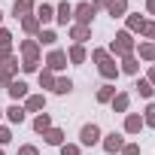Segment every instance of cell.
Instances as JSON below:
<instances>
[{
    "label": "cell",
    "instance_id": "obj_43",
    "mask_svg": "<svg viewBox=\"0 0 155 155\" xmlns=\"http://www.w3.org/2000/svg\"><path fill=\"white\" fill-rule=\"evenodd\" d=\"M0 116H3V110H0Z\"/></svg>",
    "mask_w": 155,
    "mask_h": 155
},
{
    "label": "cell",
    "instance_id": "obj_12",
    "mask_svg": "<svg viewBox=\"0 0 155 155\" xmlns=\"http://www.w3.org/2000/svg\"><path fill=\"white\" fill-rule=\"evenodd\" d=\"M55 18H58V25H67V21L73 18V6H70V3H61V6H58V15H55Z\"/></svg>",
    "mask_w": 155,
    "mask_h": 155
},
{
    "label": "cell",
    "instance_id": "obj_36",
    "mask_svg": "<svg viewBox=\"0 0 155 155\" xmlns=\"http://www.w3.org/2000/svg\"><path fill=\"white\" fill-rule=\"evenodd\" d=\"M122 155H140V149L131 143V146H122Z\"/></svg>",
    "mask_w": 155,
    "mask_h": 155
},
{
    "label": "cell",
    "instance_id": "obj_15",
    "mask_svg": "<svg viewBox=\"0 0 155 155\" xmlns=\"http://www.w3.org/2000/svg\"><path fill=\"white\" fill-rule=\"evenodd\" d=\"M6 116H9V122H15V125H21V122H25V110H21L18 104H12V107L6 110Z\"/></svg>",
    "mask_w": 155,
    "mask_h": 155
},
{
    "label": "cell",
    "instance_id": "obj_9",
    "mask_svg": "<svg viewBox=\"0 0 155 155\" xmlns=\"http://www.w3.org/2000/svg\"><path fill=\"white\" fill-rule=\"evenodd\" d=\"M43 137H46V143H52V146H61V143H64V131H58V128L43 131Z\"/></svg>",
    "mask_w": 155,
    "mask_h": 155
},
{
    "label": "cell",
    "instance_id": "obj_8",
    "mask_svg": "<svg viewBox=\"0 0 155 155\" xmlns=\"http://www.w3.org/2000/svg\"><path fill=\"white\" fill-rule=\"evenodd\" d=\"M122 146H125V140H122L119 134H110V137L104 140V149H107L110 155H113V152H122Z\"/></svg>",
    "mask_w": 155,
    "mask_h": 155
},
{
    "label": "cell",
    "instance_id": "obj_35",
    "mask_svg": "<svg viewBox=\"0 0 155 155\" xmlns=\"http://www.w3.org/2000/svg\"><path fill=\"white\" fill-rule=\"evenodd\" d=\"M12 58V49L9 46H0V61H9Z\"/></svg>",
    "mask_w": 155,
    "mask_h": 155
},
{
    "label": "cell",
    "instance_id": "obj_23",
    "mask_svg": "<svg viewBox=\"0 0 155 155\" xmlns=\"http://www.w3.org/2000/svg\"><path fill=\"white\" fill-rule=\"evenodd\" d=\"M113 97H116V88H113V85H104V88L97 91V101H101V104H107V101H113Z\"/></svg>",
    "mask_w": 155,
    "mask_h": 155
},
{
    "label": "cell",
    "instance_id": "obj_16",
    "mask_svg": "<svg viewBox=\"0 0 155 155\" xmlns=\"http://www.w3.org/2000/svg\"><path fill=\"white\" fill-rule=\"evenodd\" d=\"M34 128H37L40 134H43V131H49V128H52V119H49V113H40V116L34 119Z\"/></svg>",
    "mask_w": 155,
    "mask_h": 155
},
{
    "label": "cell",
    "instance_id": "obj_17",
    "mask_svg": "<svg viewBox=\"0 0 155 155\" xmlns=\"http://www.w3.org/2000/svg\"><path fill=\"white\" fill-rule=\"evenodd\" d=\"M140 128H143V119H140V116H128V119H125V131H128V134H137Z\"/></svg>",
    "mask_w": 155,
    "mask_h": 155
},
{
    "label": "cell",
    "instance_id": "obj_21",
    "mask_svg": "<svg viewBox=\"0 0 155 155\" xmlns=\"http://www.w3.org/2000/svg\"><path fill=\"white\" fill-rule=\"evenodd\" d=\"M21 28H25L28 34H37V28H40V21H37V15H25V18H21Z\"/></svg>",
    "mask_w": 155,
    "mask_h": 155
},
{
    "label": "cell",
    "instance_id": "obj_20",
    "mask_svg": "<svg viewBox=\"0 0 155 155\" xmlns=\"http://www.w3.org/2000/svg\"><path fill=\"white\" fill-rule=\"evenodd\" d=\"M67 58H70L73 64H82V61H85V49H82V46H73V49L67 52Z\"/></svg>",
    "mask_w": 155,
    "mask_h": 155
},
{
    "label": "cell",
    "instance_id": "obj_4",
    "mask_svg": "<svg viewBox=\"0 0 155 155\" xmlns=\"http://www.w3.org/2000/svg\"><path fill=\"white\" fill-rule=\"evenodd\" d=\"M79 140H82V146H94V143H101V128L91 122V125H85L82 131H79Z\"/></svg>",
    "mask_w": 155,
    "mask_h": 155
},
{
    "label": "cell",
    "instance_id": "obj_3",
    "mask_svg": "<svg viewBox=\"0 0 155 155\" xmlns=\"http://www.w3.org/2000/svg\"><path fill=\"white\" fill-rule=\"evenodd\" d=\"M73 15H76V25L88 28L91 18H94V6H91V3H79V6H73Z\"/></svg>",
    "mask_w": 155,
    "mask_h": 155
},
{
    "label": "cell",
    "instance_id": "obj_10",
    "mask_svg": "<svg viewBox=\"0 0 155 155\" xmlns=\"http://www.w3.org/2000/svg\"><path fill=\"white\" fill-rule=\"evenodd\" d=\"M70 37L76 40V46H82V43L88 40V28H82V25H73V28H70Z\"/></svg>",
    "mask_w": 155,
    "mask_h": 155
},
{
    "label": "cell",
    "instance_id": "obj_29",
    "mask_svg": "<svg viewBox=\"0 0 155 155\" xmlns=\"http://www.w3.org/2000/svg\"><path fill=\"white\" fill-rule=\"evenodd\" d=\"M143 125L155 128V104H149V107H146V116H143Z\"/></svg>",
    "mask_w": 155,
    "mask_h": 155
},
{
    "label": "cell",
    "instance_id": "obj_34",
    "mask_svg": "<svg viewBox=\"0 0 155 155\" xmlns=\"http://www.w3.org/2000/svg\"><path fill=\"white\" fill-rule=\"evenodd\" d=\"M9 43H12V34L0 28V46H9Z\"/></svg>",
    "mask_w": 155,
    "mask_h": 155
},
{
    "label": "cell",
    "instance_id": "obj_41",
    "mask_svg": "<svg viewBox=\"0 0 155 155\" xmlns=\"http://www.w3.org/2000/svg\"><path fill=\"white\" fill-rule=\"evenodd\" d=\"M97 6H110V0H97Z\"/></svg>",
    "mask_w": 155,
    "mask_h": 155
},
{
    "label": "cell",
    "instance_id": "obj_19",
    "mask_svg": "<svg viewBox=\"0 0 155 155\" xmlns=\"http://www.w3.org/2000/svg\"><path fill=\"white\" fill-rule=\"evenodd\" d=\"M43 107H46V97H43V94H31V97H28V110H31V113H37V110H43Z\"/></svg>",
    "mask_w": 155,
    "mask_h": 155
},
{
    "label": "cell",
    "instance_id": "obj_13",
    "mask_svg": "<svg viewBox=\"0 0 155 155\" xmlns=\"http://www.w3.org/2000/svg\"><path fill=\"white\" fill-rule=\"evenodd\" d=\"M125 9H128V0H110V15L113 18L125 15Z\"/></svg>",
    "mask_w": 155,
    "mask_h": 155
},
{
    "label": "cell",
    "instance_id": "obj_39",
    "mask_svg": "<svg viewBox=\"0 0 155 155\" xmlns=\"http://www.w3.org/2000/svg\"><path fill=\"white\" fill-rule=\"evenodd\" d=\"M146 9H149V12L155 15V0H146Z\"/></svg>",
    "mask_w": 155,
    "mask_h": 155
},
{
    "label": "cell",
    "instance_id": "obj_11",
    "mask_svg": "<svg viewBox=\"0 0 155 155\" xmlns=\"http://www.w3.org/2000/svg\"><path fill=\"white\" fill-rule=\"evenodd\" d=\"M31 9H34V0H15V6H12V12H15V18H18V15L25 18V15H28Z\"/></svg>",
    "mask_w": 155,
    "mask_h": 155
},
{
    "label": "cell",
    "instance_id": "obj_37",
    "mask_svg": "<svg viewBox=\"0 0 155 155\" xmlns=\"http://www.w3.org/2000/svg\"><path fill=\"white\" fill-rule=\"evenodd\" d=\"M12 140V134H9V128H0V143H9Z\"/></svg>",
    "mask_w": 155,
    "mask_h": 155
},
{
    "label": "cell",
    "instance_id": "obj_26",
    "mask_svg": "<svg viewBox=\"0 0 155 155\" xmlns=\"http://www.w3.org/2000/svg\"><path fill=\"white\" fill-rule=\"evenodd\" d=\"M113 110L125 113V110H128V94H116V97H113Z\"/></svg>",
    "mask_w": 155,
    "mask_h": 155
},
{
    "label": "cell",
    "instance_id": "obj_30",
    "mask_svg": "<svg viewBox=\"0 0 155 155\" xmlns=\"http://www.w3.org/2000/svg\"><path fill=\"white\" fill-rule=\"evenodd\" d=\"M137 91H140L143 97H152V85H149V79H140V82H137Z\"/></svg>",
    "mask_w": 155,
    "mask_h": 155
},
{
    "label": "cell",
    "instance_id": "obj_27",
    "mask_svg": "<svg viewBox=\"0 0 155 155\" xmlns=\"http://www.w3.org/2000/svg\"><path fill=\"white\" fill-rule=\"evenodd\" d=\"M52 18H55V15H52V6H46V3H43V6H40V12H37V21H52Z\"/></svg>",
    "mask_w": 155,
    "mask_h": 155
},
{
    "label": "cell",
    "instance_id": "obj_18",
    "mask_svg": "<svg viewBox=\"0 0 155 155\" xmlns=\"http://www.w3.org/2000/svg\"><path fill=\"white\" fill-rule=\"evenodd\" d=\"M122 70H125V73H131V76H134V73H137V70H140V64H137V58H134V55H125V61H122Z\"/></svg>",
    "mask_w": 155,
    "mask_h": 155
},
{
    "label": "cell",
    "instance_id": "obj_22",
    "mask_svg": "<svg viewBox=\"0 0 155 155\" xmlns=\"http://www.w3.org/2000/svg\"><path fill=\"white\" fill-rule=\"evenodd\" d=\"M55 91H58V94H70V91H73V82H70V79H55Z\"/></svg>",
    "mask_w": 155,
    "mask_h": 155
},
{
    "label": "cell",
    "instance_id": "obj_1",
    "mask_svg": "<svg viewBox=\"0 0 155 155\" xmlns=\"http://www.w3.org/2000/svg\"><path fill=\"white\" fill-rule=\"evenodd\" d=\"M91 58H94V61L101 64V73L107 76V79H116L119 67H116V61H113V58H110V55H107L104 49H94V52H91Z\"/></svg>",
    "mask_w": 155,
    "mask_h": 155
},
{
    "label": "cell",
    "instance_id": "obj_2",
    "mask_svg": "<svg viewBox=\"0 0 155 155\" xmlns=\"http://www.w3.org/2000/svg\"><path fill=\"white\" fill-rule=\"evenodd\" d=\"M131 49H134V40H131V34H128V31L116 34V40H113V52H116V55H131Z\"/></svg>",
    "mask_w": 155,
    "mask_h": 155
},
{
    "label": "cell",
    "instance_id": "obj_40",
    "mask_svg": "<svg viewBox=\"0 0 155 155\" xmlns=\"http://www.w3.org/2000/svg\"><path fill=\"white\" fill-rule=\"evenodd\" d=\"M149 85H155V67L149 70Z\"/></svg>",
    "mask_w": 155,
    "mask_h": 155
},
{
    "label": "cell",
    "instance_id": "obj_31",
    "mask_svg": "<svg viewBox=\"0 0 155 155\" xmlns=\"http://www.w3.org/2000/svg\"><path fill=\"white\" fill-rule=\"evenodd\" d=\"M55 40H58V37H55V34H52V31H43V34H40V40H37V43H43V46H52V43H55Z\"/></svg>",
    "mask_w": 155,
    "mask_h": 155
},
{
    "label": "cell",
    "instance_id": "obj_28",
    "mask_svg": "<svg viewBox=\"0 0 155 155\" xmlns=\"http://www.w3.org/2000/svg\"><path fill=\"white\" fill-rule=\"evenodd\" d=\"M143 25H146L143 15H128V28H131V31H143Z\"/></svg>",
    "mask_w": 155,
    "mask_h": 155
},
{
    "label": "cell",
    "instance_id": "obj_14",
    "mask_svg": "<svg viewBox=\"0 0 155 155\" xmlns=\"http://www.w3.org/2000/svg\"><path fill=\"white\" fill-rule=\"evenodd\" d=\"M28 94V85L25 82H9V97L12 101H18V97H25Z\"/></svg>",
    "mask_w": 155,
    "mask_h": 155
},
{
    "label": "cell",
    "instance_id": "obj_6",
    "mask_svg": "<svg viewBox=\"0 0 155 155\" xmlns=\"http://www.w3.org/2000/svg\"><path fill=\"white\" fill-rule=\"evenodd\" d=\"M46 64H49V70H64V67H67V52L55 49V52L49 55V61H46Z\"/></svg>",
    "mask_w": 155,
    "mask_h": 155
},
{
    "label": "cell",
    "instance_id": "obj_7",
    "mask_svg": "<svg viewBox=\"0 0 155 155\" xmlns=\"http://www.w3.org/2000/svg\"><path fill=\"white\" fill-rule=\"evenodd\" d=\"M15 67H18V61H15V58H9L3 67H0V82H3V85H6V82H12V73H15Z\"/></svg>",
    "mask_w": 155,
    "mask_h": 155
},
{
    "label": "cell",
    "instance_id": "obj_42",
    "mask_svg": "<svg viewBox=\"0 0 155 155\" xmlns=\"http://www.w3.org/2000/svg\"><path fill=\"white\" fill-rule=\"evenodd\" d=\"M0 21H3V12H0Z\"/></svg>",
    "mask_w": 155,
    "mask_h": 155
},
{
    "label": "cell",
    "instance_id": "obj_38",
    "mask_svg": "<svg viewBox=\"0 0 155 155\" xmlns=\"http://www.w3.org/2000/svg\"><path fill=\"white\" fill-rule=\"evenodd\" d=\"M18 155H37V146H21Z\"/></svg>",
    "mask_w": 155,
    "mask_h": 155
},
{
    "label": "cell",
    "instance_id": "obj_5",
    "mask_svg": "<svg viewBox=\"0 0 155 155\" xmlns=\"http://www.w3.org/2000/svg\"><path fill=\"white\" fill-rule=\"evenodd\" d=\"M21 52H25V61H28V64H37L40 43H37V40H25V43H21Z\"/></svg>",
    "mask_w": 155,
    "mask_h": 155
},
{
    "label": "cell",
    "instance_id": "obj_44",
    "mask_svg": "<svg viewBox=\"0 0 155 155\" xmlns=\"http://www.w3.org/2000/svg\"><path fill=\"white\" fill-rule=\"evenodd\" d=\"M0 155H3V152H0Z\"/></svg>",
    "mask_w": 155,
    "mask_h": 155
},
{
    "label": "cell",
    "instance_id": "obj_32",
    "mask_svg": "<svg viewBox=\"0 0 155 155\" xmlns=\"http://www.w3.org/2000/svg\"><path fill=\"white\" fill-rule=\"evenodd\" d=\"M61 155H79V146H67V143H61Z\"/></svg>",
    "mask_w": 155,
    "mask_h": 155
},
{
    "label": "cell",
    "instance_id": "obj_33",
    "mask_svg": "<svg viewBox=\"0 0 155 155\" xmlns=\"http://www.w3.org/2000/svg\"><path fill=\"white\" fill-rule=\"evenodd\" d=\"M143 34H146L149 40H155V21H146V25H143Z\"/></svg>",
    "mask_w": 155,
    "mask_h": 155
},
{
    "label": "cell",
    "instance_id": "obj_25",
    "mask_svg": "<svg viewBox=\"0 0 155 155\" xmlns=\"http://www.w3.org/2000/svg\"><path fill=\"white\" fill-rule=\"evenodd\" d=\"M40 85H43V88H55V76H52V70H43V73H40Z\"/></svg>",
    "mask_w": 155,
    "mask_h": 155
},
{
    "label": "cell",
    "instance_id": "obj_24",
    "mask_svg": "<svg viewBox=\"0 0 155 155\" xmlns=\"http://www.w3.org/2000/svg\"><path fill=\"white\" fill-rule=\"evenodd\" d=\"M140 58H143V61H155V46H152V43H143V46H140Z\"/></svg>",
    "mask_w": 155,
    "mask_h": 155
}]
</instances>
